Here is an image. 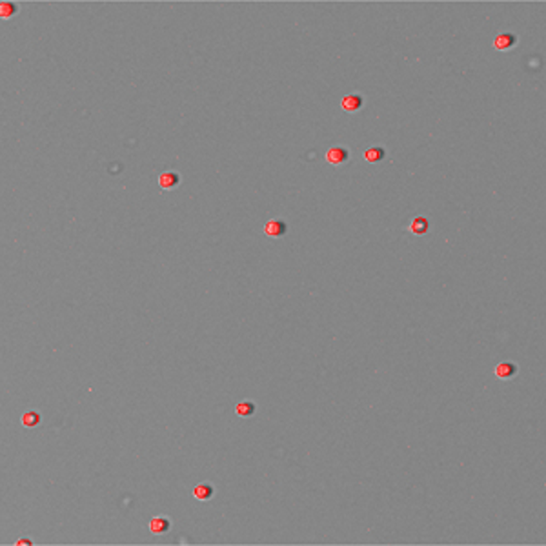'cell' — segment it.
I'll return each mask as SVG.
<instances>
[{
    "instance_id": "52a82bcc",
    "label": "cell",
    "mask_w": 546,
    "mask_h": 546,
    "mask_svg": "<svg viewBox=\"0 0 546 546\" xmlns=\"http://www.w3.org/2000/svg\"><path fill=\"white\" fill-rule=\"evenodd\" d=\"M193 495L199 501H209L215 495V486L209 484V482H200L193 488Z\"/></svg>"
},
{
    "instance_id": "8fae6325",
    "label": "cell",
    "mask_w": 546,
    "mask_h": 546,
    "mask_svg": "<svg viewBox=\"0 0 546 546\" xmlns=\"http://www.w3.org/2000/svg\"><path fill=\"white\" fill-rule=\"evenodd\" d=\"M257 412V404L253 401H240L237 404V413L240 417H252Z\"/></svg>"
},
{
    "instance_id": "5b68a950",
    "label": "cell",
    "mask_w": 546,
    "mask_h": 546,
    "mask_svg": "<svg viewBox=\"0 0 546 546\" xmlns=\"http://www.w3.org/2000/svg\"><path fill=\"white\" fill-rule=\"evenodd\" d=\"M159 184H161L162 190H175V188L180 184V175L177 171H164L159 178Z\"/></svg>"
},
{
    "instance_id": "6da1fadb",
    "label": "cell",
    "mask_w": 546,
    "mask_h": 546,
    "mask_svg": "<svg viewBox=\"0 0 546 546\" xmlns=\"http://www.w3.org/2000/svg\"><path fill=\"white\" fill-rule=\"evenodd\" d=\"M264 231L268 237L273 238H281L288 233V222L282 221V219H273V221H268L264 226Z\"/></svg>"
},
{
    "instance_id": "3957f363",
    "label": "cell",
    "mask_w": 546,
    "mask_h": 546,
    "mask_svg": "<svg viewBox=\"0 0 546 546\" xmlns=\"http://www.w3.org/2000/svg\"><path fill=\"white\" fill-rule=\"evenodd\" d=\"M362 106H364V97L359 95V93H350V95H346L343 99V109L348 113L359 111Z\"/></svg>"
},
{
    "instance_id": "9c48e42d",
    "label": "cell",
    "mask_w": 546,
    "mask_h": 546,
    "mask_svg": "<svg viewBox=\"0 0 546 546\" xmlns=\"http://www.w3.org/2000/svg\"><path fill=\"white\" fill-rule=\"evenodd\" d=\"M430 228H432V224H430V221L426 217H415L412 221V224H410V231L413 235H426L430 231Z\"/></svg>"
},
{
    "instance_id": "ba28073f",
    "label": "cell",
    "mask_w": 546,
    "mask_h": 546,
    "mask_svg": "<svg viewBox=\"0 0 546 546\" xmlns=\"http://www.w3.org/2000/svg\"><path fill=\"white\" fill-rule=\"evenodd\" d=\"M494 44H495V48H497V49H503V51H504V49H510V48H513V46H515L517 37L513 35V33H501V35L495 37Z\"/></svg>"
},
{
    "instance_id": "4fadbf2b",
    "label": "cell",
    "mask_w": 546,
    "mask_h": 546,
    "mask_svg": "<svg viewBox=\"0 0 546 546\" xmlns=\"http://www.w3.org/2000/svg\"><path fill=\"white\" fill-rule=\"evenodd\" d=\"M17 11H18V6L15 2H2L0 4V17L2 18L13 17V15H17Z\"/></svg>"
},
{
    "instance_id": "30bf717a",
    "label": "cell",
    "mask_w": 546,
    "mask_h": 546,
    "mask_svg": "<svg viewBox=\"0 0 546 546\" xmlns=\"http://www.w3.org/2000/svg\"><path fill=\"white\" fill-rule=\"evenodd\" d=\"M364 159L368 162H372V164H375V162H381L386 159V149L381 146H375V147H370V149H366L364 151Z\"/></svg>"
},
{
    "instance_id": "7a4b0ae2",
    "label": "cell",
    "mask_w": 546,
    "mask_h": 546,
    "mask_svg": "<svg viewBox=\"0 0 546 546\" xmlns=\"http://www.w3.org/2000/svg\"><path fill=\"white\" fill-rule=\"evenodd\" d=\"M348 159H350V151H348V147L343 146H335L331 149H328V153H326V161L335 166L344 164V162H348Z\"/></svg>"
},
{
    "instance_id": "7c38bea8",
    "label": "cell",
    "mask_w": 546,
    "mask_h": 546,
    "mask_svg": "<svg viewBox=\"0 0 546 546\" xmlns=\"http://www.w3.org/2000/svg\"><path fill=\"white\" fill-rule=\"evenodd\" d=\"M40 420H42V417H40L39 412H26L24 415H22V424L26 426V428H35V426L40 424Z\"/></svg>"
},
{
    "instance_id": "8992f818",
    "label": "cell",
    "mask_w": 546,
    "mask_h": 546,
    "mask_svg": "<svg viewBox=\"0 0 546 546\" xmlns=\"http://www.w3.org/2000/svg\"><path fill=\"white\" fill-rule=\"evenodd\" d=\"M171 526H173V523H171V519L166 515L153 517L151 523H149V530H151L153 533H166L171 530Z\"/></svg>"
},
{
    "instance_id": "277c9868",
    "label": "cell",
    "mask_w": 546,
    "mask_h": 546,
    "mask_svg": "<svg viewBox=\"0 0 546 546\" xmlns=\"http://www.w3.org/2000/svg\"><path fill=\"white\" fill-rule=\"evenodd\" d=\"M517 372H519V368H517V364L511 362V360L501 362L497 368H495V375H497L499 379H503V381H506V379H513L517 375Z\"/></svg>"
}]
</instances>
